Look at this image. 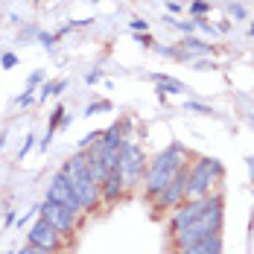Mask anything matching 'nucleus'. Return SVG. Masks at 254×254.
Segmentation results:
<instances>
[{
    "label": "nucleus",
    "instance_id": "obj_1",
    "mask_svg": "<svg viewBox=\"0 0 254 254\" xmlns=\"http://www.w3.org/2000/svg\"><path fill=\"white\" fill-rule=\"evenodd\" d=\"M193 155L187 152L181 143H170L164 152H158L152 161H146V173H143V196L155 202L161 193H164V187L173 181L181 167H187V161H190Z\"/></svg>",
    "mask_w": 254,
    "mask_h": 254
},
{
    "label": "nucleus",
    "instance_id": "obj_2",
    "mask_svg": "<svg viewBox=\"0 0 254 254\" xmlns=\"http://www.w3.org/2000/svg\"><path fill=\"white\" fill-rule=\"evenodd\" d=\"M62 170L70 178V187H73L79 204H82V213H94L102 204V196H100V181L91 176V167H88V152H82V149L73 152L64 161Z\"/></svg>",
    "mask_w": 254,
    "mask_h": 254
},
{
    "label": "nucleus",
    "instance_id": "obj_3",
    "mask_svg": "<svg viewBox=\"0 0 254 254\" xmlns=\"http://www.w3.org/2000/svg\"><path fill=\"white\" fill-rule=\"evenodd\" d=\"M225 178V170L216 158H196L187 167V190L184 199H204L210 193H219V184Z\"/></svg>",
    "mask_w": 254,
    "mask_h": 254
},
{
    "label": "nucleus",
    "instance_id": "obj_4",
    "mask_svg": "<svg viewBox=\"0 0 254 254\" xmlns=\"http://www.w3.org/2000/svg\"><path fill=\"white\" fill-rule=\"evenodd\" d=\"M222 219H225V202L207 207V210H204L196 222H190V225H184V228H178V231H173V234H170L173 249L196 246V243H202V240L213 237V234H222Z\"/></svg>",
    "mask_w": 254,
    "mask_h": 254
},
{
    "label": "nucleus",
    "instance_id": "obj_5",
    "mask_svg": "<svg viewBox=\"0 0 254 254\" xmlns=\"http://www.w3.org/2000/svg\"><path fill=\"white\" fill-rule=\"evenodd\" d=\"M117 173H120L123 184H126V193L137 190L140 178L146 173V152H143V146L137 140H123L120 158H117Z\"/></svg>",
    "mask_w": 254,
    "mask_h": 254
},
{
    "label": "nucleus",
    "instance_id": "obj_6",
    "mask_svg": "<svg viewBox=\"0 0 254 254\" xmlns=\"http://www.w3.org/2000/svg\"><path fill=\"white\" fill-rule=\"evenodd\" d=\"M219 202H225V199H222V193H210V196H204V199H184L178 207H173L170 234L178 231V228H184V225H190V222H196L207 207H213V204H219Z\"/></svg>",
    "mask_w": 254,
    "mask_h": 254
},
{
    "label": "nucleus",
    "instance_id": "obj_7",
    "mask_svg": "<svg viewBox=\"0 0 254 254\" xmlns=\"http://www.w3.org/2000/svg\"><path fill=\"white\" fill-rule=\"evenodd\" d=\"M64 240L67 237L56 228V225H50L44 216H38V222H32V228L26 231V243H32V246H38V249H44V252H50V254L64 252L67 249Z\"/></svg>",
    "mask_w": 254,
    "mask_h": 254
},
{
    "label": "nucleus",
    "instance_id": "obj_8",
    "mask_svg": "<svg viewBox=\"0 0 254 254\" xmlns=\"http://www.w3.org/2000/svg\"><path fill=\"white\" fill-rule=\"evenodd\" d=\"M38 210H41V216H44L50 225H56L64 237H73V234L79 231V219H82V213L67 210L64 204H56V202H47V199H44V204H41Z\"/></svg>",
    "mask_w": 254,
    "mask_h": 254
},
{
    "label": "nucleus",
    "instance_id": "obj_9",
    "mask_svg": "<svg viewBox=\"0 0 254 254\" xmlns=\"http://www.w3.org/2000/svg\"><path fill=\"white\" fill-rule=\"evenodd\" d=\"M47 202L64 204L67 210L82 213V204H79L76 193H73V187H70V178H67V173H64V170H59V173L53 176L50 187H47Z\"/></svg>",
    "mask_w": 254,
    "mask_h": 254
},
{
    "label": "nucleus",
    "instance_id": "obj_10",
    "mask_svg": "<svg viewBox=\"0 0 254 254\" xmlns=\"http://www.w3.org/2000/svg\"><path fill=\"white\" fill-rule=\"evenodd\" d=\"M190 167V164H187ZM187 167H181L176 176H173V181L164 187V193L155 199V210H173V207H178V204L184 202V190H187Z\"/></svg>",
    "mask_w": 254,
    "mask_h": 254
},
{
    "label": "nucleus",
    "instance_id": "obj_11",
    "mask_svg": "<svg viewBox=\"0 0 254 254\" xmlns=\"http://www.w3.org/2000/svg\"><path fill=\"white\" fill-rule=\"evenodd\" d=\"M100 196H102V204H105V207L117 204L123 196H126V184H123V178H120V173H117V167L108 170V176L100 181Z\"/></svg>",
    "mask_w": 254,
    "mask_h": 254
},
{
    "label": "nucleus",
    "instance_id": "obj_12",
    "mask_svg": "<svg viewBox=\"0 0 254 254\" xmlns=\"http://www.w3.org/2000/svg\"><path fill=\"white\" fill-rule=\"evenodd\" d=\"M173 254H222V234H213L196 246H184V249H173Z\"/></svg>",
    "mask_w": 254,
    "mask_h": 254
},
{
    "label": "nucleus",
    "instance_id": "obj_13",
    "mask_svg": "<svg viewBox=\"0 0 254 254\" xmlns=\"http://www.w3.org/2000/svg\"><path fill=\"white\" fill-rule=\"evenodd\" d=\"M181 47H184V56H190V53H207V50H210L207 44H202V41H196V38H187V41H184Z\"/></svg>",
    "mask_w": 254,
    "mask_h": 254
},
{
    "label": "nucleus",
    "instance_id": "obj_14",
    "mask_svg": "<svg viewBox=\"0 0 254 254\" xmlns=\"http://www.w3.org/2000/svg\"><path fill=\"white\" fill-rule=\"evenodd\" d=\"M62 117H64V108H56V111H53V117H50V128H47V137H44V143H41V146H47V143H50V134L56 131V126L62 123Z\"/></svg>",
    "mask_w": 254,
    "mask_h": 254
},
{
    "label": "nucleus",
    "instance_id": "obj_15",
    "mask_svg": "<svg viewBox=\"0 0 254 254\" xmlns=\"http://www.w3.org/2000/svg\"><path fill=\"white\" fill-rule=\"evenodd\" d=\"M190 12H193V15H204V12H210V3H204V0H196V3L190 6Z\"/></svg>",
    "mask_w": 254,
    "mask_h": 254
},
{
    "label": "nucleus",
    "instance_id": "obj_16",
    "mask_svg": "<svg viewBox=\"0 0 254 254\" xmlns=\"http://www.w3.org/2000/svg\"><path fill=\"white\" fill-rule=\"evenodd\" d=\"M18 254H50V252H44V249H38V246H32V243H26V246H24V249H21Z\"/></svg>",
    "mask_w": 254,
    "mask_h": 254
},
{
    "label": "nucleus",
    "instance_id": "obj_17",
    "mask_svg": "<svg viewBox=\"0 0 254 254\" xmlns=\"http://www.w3.org/2000/svg\"><path fill=\"white\" fill-rule=\"evenodd\" d=\"M131 29H134V32H146V21L134 18V21H131Z\"/></svg>",
    "mask_w": 254,
    "mask_h": 254
},
{
    "label": "nucleus",
    "instance_id": "obj_18",
    "mask_svg": "<svg viewBox=\"0 0 254 254\" xmlns=\"http://www.w3.org/2000/svg\"><path fill=\"white\" fill-rule=\"evenodd\" d=\"M15 64H18V59H15L12 53H6V56H3V67H15Z\"/></svg>",
    "mask_w": 254,
    "mask_h": 254
},
{
    "label": "nucleus",
    "instance_id": "obj_19",
    "mask_svg": "<svg viewBox=\"0 0 254 254\" xmlns=\"http://www.w3.org/2000/svg\"><path fill=\"white\" fill-rule=\"evenodd\" d=\"M38 38H41V44H47V47H50L53 41H56V35H50V32H41Z\"/></svg>",
    "mask_w": 254,
    "mask_h": 254
},
{
    "label": "nucleus",
    "instance_id": "obj_20",
    "mask_svg": "<svg viewBox=\"0 0 254 254\" xmlns=\"http://www.w3.org/2000/svg\"><path fill=\"white\" fill-rule=\"evenodd\" d=\"M190 108H193V111H204V114H210V108H204V105H196V102H190Z\"/></svg>",
    "mask_w": 254,
    "mask_h": 254
},
{
    "label": "nucleus",
    "instance_id": "obj_21",
    "mask_svg": "<svg viewBox=\"0 0 254 254\" xmlns=\"http://www.w3.org/2000/svg\"><path fill=\"white\" fill-rule=\"evenodd\" d=\"M249 32H252V35H254V26H252V29H249Z\"/></svg>",
    "mask_w": 254,
    "mask_h": 254
}]
</instances>
